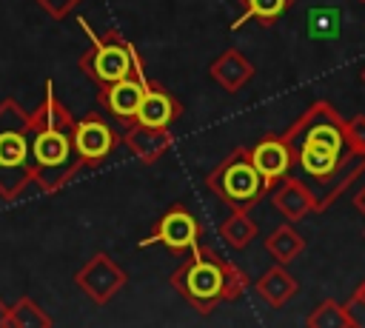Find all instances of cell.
<instances>
[{
	"mask_svg": "<svg viewBox=\"0 0 365 328\" xmlns=\"http://www.w3.org/2000/svg\"><path fill=\"white\" fill-rule=\"evenodd\" d=\"M74 123L77 120L60 103L54 83L46 80L43 100L31 111V168L34 185L43 194H57L80 171H86L74 145Z\"/></svg>",
	"mask_w": 365,
	"mask_h": 328,
	"instance_id": "6da1fadb",
	"label": "cell"
},
{
	"mask_svg": "<svg viewBox=\"0 0 365 328\" xmlns=\"http://www.w3.org/2000/svg\"><path fill=\"white\" fill-rule=\"evenodd\" d=\"M248 285L251 282L242 268L202 242L182 254V262L171 271V288L197 314H211L222 302H237L248 291Z\"/></svg>",
	"mask_w": 365,
	"mask_h": 328,
	"instance_id": "7a4b0ae2",
	"label": "cell"
},
{
	"mask_svg": "<svg viewBox=\"0 0 365 328\" xmlns=\"http://www.w3.org/2000/svg\"><path fill=\"white\" fill-rule=\"evenodd\" d=\"M285 143L294 154V168L314 180L328 177L345 154V120L328 100H314L285 131Z\"/></svg>",
	"mask_w": 365,
	"mask_h": 328,
	"instance_id": "3957f363",
	"label": "cell"
},
{
	"mask_svg": "<svg viewBox=\"0 0 365 328\" xmlns=\"http://www.w3.org/2000/svg\"><path fill=\"white\" fill-rule=\"evenodd\" d=\"M31 183V114L9 97L0 103V200L23 197Z\"/></svg>",
	"mask_w": 365,
	"mask_h": 328,
	"instance_id": "277c9868",
	"label": "cell"
},
{
	"mask_svg": "<svg viewBox=\"0 0 365 328\" xmlns=\"http://www.w3.org/2000/svg\"><path fill=\"white\" fill-rule=\"evenodd\" d=\"M80 29L88 34V51L80 54L77 66L80 71L100 88V86H108V83H117L128 74H140L143 71V60L137 54V48L117 31V29H108L103 34H97L86 17H77Z\"/></svg>",
	"mask_w": 365,
	"mask_h": 328,
	"instance_id": "5b68a950",
	"label": "cell"
},
{
	"mask_svg": "<svg viewBox=\"0 0 365 328\" xmlns=\"http://www.w3.org/2000/svg\"><path fill=\"white\" fill-rule=\"evenodd\" d=\"M205 185L228 208H245V211H251L268 194V185L254 168L248 148H234L222 163H217L205 174Z\"/></svg>",
	"mask_w": 365,
	"mask_h": 328,
	"instance_id": "8992f818",
	"label": "cell"
},
{
	"mask_svg": "<svg viewBox=\"0 0 365 328\" xmlns=\"http://www.w3.org/2000/svg\"><path fill=\"white\" fill-rule=\"evenodd\" d=\"M200 240H202V225H200V220H197L182 203H174V205H168V208L160 214L154 231H151L145 240H140V248L165 245L171 254H180V257H182V254H188Z\"/></svg>",
	"mask_w": 365,
	"mask_h": 328,
	"instance_id": "52a82bcc",
	"label": "cell"
},
{
	"mask_svg": "<svg viewBox=\"0 0 365 328\" xmlns=\"http://www.w3.org/2000/svg\"><path fill=\"white\" fill-rule=\"evenodd\" d=\"M120 143H123V137L117 134V128L97 111H88L86 117H80L74 123V145L83 160V168L103 165Z\"/></svg>",
	"mask_w": 365,
	"mask_h": 328,
	"instance_id": "ba28073f",
	"label": "cell"
},
{
	"mask_svg": "<svg viewBox=\"0 0 365 328\" xmlns=\"http://www.w3.org/2000/svg\"><path fill=\"white\" fill-rule=\"evenodd\" d=\"M128 282V274L108 257V254H94L91 260H86L77 274H74V285L97 305H106L108 299H114L123 285Z\"/></svg>",
	"mask_w": 365,
	"mask_h": 328,
	"instance_id": "9c48e42d",
	"label": "cell"
},
{
	"mask_svg": "<svg viewBox=\"0 0 365 328\" xmlns=\"http://www.w3.org/2000/svg\"><path fill=\"white\" fill-rule=\"evenodd\" d=\"M145 86H148L145 71L128 74V77H123V80H117V83L100 86V88H97V103H100L117 123L131 125V123L137 120V111H140Z\"/></svg>",
	"mask_w": 365,
	"mask_h": 328,
	"instance_id": "30bf717a",
	"label": "cell"
},
{
	"mask_svg": "<svg viewBox=\"0 0 365 328\" xmlns=\"http://www.w3.org/2000/svg\"><path fill=\"white\" fill-rule=\"evenodd\" d=\"M248 154H251V163H254V168L259 171L262 183L268 185V191H271L282 177H288L291 168H294V154H291V145L285 143L282 134H268V137L257 140V143L248 148Z\"/></svg>",
	"mask_w": 365,
	"mask_h": 328,
	"instance_id": "8fae6325",
	"label": "cell"
},
{
	"mask_svg": "<svg viewBox=\"0 0 365 328\" xmlns=\"http://www.w3.org/2000/svg\"><path fill=\"white\" fill-rule=\"evenodd\" d=\"M365 174V148H345V154L339 157L336 168L317 180V188H314V197H317V208L325 211L334 200H339L359 177Z\"/></svg>",
	"mask_w": 365,
	"mask_h": 328,
	"instance_id": "7c38bea8",
	"label": "cell"
},
{
	"mask_svg": "<svg viewBox=\"0 0 365 328\" xmlns=\"http://www.w3.org/2000/svg\"><path fill=\"white\" fill-rule=\"evenodd\" d=\"M268 194H271L274 208H277L288 222H299V220H305L308 214H319L314 188H308L302 180H297V177H291V174L282 177Z\"/></svg>",
	"mask_w": 365,
	"mask_h": 328,
	"instance_id": "4fadbf2b",
	"label": "cell"
},
{
	"mask_svg": "<svg viewBox=\"0 0 365 328\" xmlns=\"http://www.w3.org/2000/svg\"><path fill=\"white\" fill-rule=\"evenodd\" d=\"M257 68L254 63L240 51V48H225L222 54H217L211 63H208V77L228 94H237L242 91L251 80H254Z\"/></svg>",
	"mask_w": 365,
	"mask_h": 328,
	"instance_id": "5bb4252c",
	"label": "cell"
},
{
	"mask_svg": "<svg viewBox=\"0 0 365 328\" xmlns=\"http://www.w3.org/2000/svg\"><path fill=\"white\" fill-rule=\"evenodd\" d=\"M123 145L140 163H157L174 145V134L168 128H154V125H145V123H131V125H125Z\"/></svg>",
	"mask_w": 365,
	"mask_h": 328,
	"instance_id": "9a60e30c",
	"label": "cell"
},
{
	"mask_svg": "<svg viewBox=\"0 0 365 328\" xmlns=\"http://www.w3.org/2000/svg\"><path fill=\"white\" fill-rule=\"evenodd\" d=\"M180 117H182V103H180L171 91H165L163 86H154V83L148 80L134 123H145V125H154V128H168V125L177 123Z\"/></svg>",
	"mask_w": 365,
	"mask_h": 328,
	"instance_id": "2e32d148",
	"label": "cell"
},
{
	"mask_svg": "<svg viewBox=\"0 0 365 328\" xmlns=\"http://www.w3.org/2000/svg\"><path fill=\"white\" fill-rule=\"evenodd\" d=\"M254 291H257L271 308H282L291 297L299 294V280L291 277L282 262H274V265L254 282Z\"/></svg>",
	"mask_w": 365,
	"mask_h": 328,
	"instance_id": "e0dca14e",
	"label": "cell"
},
{
	"mask_svg": "<svg viewBox=\"0 0 365 328\" xmlns=\"http://www.w3.org/2000/svg\"><path fill=\"white\" fill-rule=\"evenodd\" d=\"M217 234H220L222 242H228L231 248L242 251V248H248V245L257 240L259 228H257V222L251 220V214H248L245 208H231V214L220 222Z\"/></svg>",
	"mask_w": 365,
	"mask_h": 328,
	"instance_id": "ac0fdd59",
	"label": "cell"
},
{
	"mask_svg": "<svg viewBox=\"0 0 365 328\" xmlns=\"http://www.w3.org/2000/svg\"><path fill=\"white\" fill-rule=\"evenodd\" d=\"M305 237L291 225V222H285V225H279V228H274L268 237H265V251L271 254V260L274 262H282V265H288V262H294L302 251H305Z\"/></svg>",
	"mask_w": 365,
	"mask_h": 328,
	"instance_id": "d6986e66",
	"label": "cell"
},
{
	"mask_svg": "<svg viewBox=\"0 0 365 328\" xmlns=\"http://www.w3.org/2000/svg\"><path fill=\"white\" fill-rule=\"evenodd\" d=\"M294 6V0H240L242 14L231 23V31H237L240 26H245L248 20L259 23V26H274L277 20L285 17V11Z\"/></svg>",
	"mask_w": 365,
	"mask_h": 328,
	"instance_id": "ffe728a7",
	"label": "cell"
},
{
	"mask_svg": "<svg viewBox=\"0 0 365 328\" xmlns=\"http://www.w3.org/2000/svg\"><path fill=\"white\" fill-rule=\"evenodd\" d=\"M305 325L308 328H356V317L351 314V305L348 302L322 299L305 317Z\"/></svg>",
	"mask_w": 365,
	"mask_h": 328,
	"instance_id": "44dd1931",
	"label": "cell"
},
{
	"mask_svg": "<svg viewBox=\"0 0 365 328\" xmlns=\"http://www.w3.org/2000/svg\"><path fill=\"white\" fill-rule=\"evenodd\" d=\"M48 325H51V317L31 297H20L14 305H9L6 328H48Z\"/></svg>",
	"mask_w": 365,
	"mask_h": 328,
	"instance_id": "7402d4cb",
	"label": "cell"
},
{
	"mask_svg": "<svg viewBox=\"0 0 365 328\" xmlns=\"http://www.w3.org/2000/svg\"><path fill=\"white\" fill-rule=\"evenodd\" d=\"M345 143L348 148H365V114L345 120Z\"/></svg>",
	"mask_w": 365,
	"mask_h": 328,
	"instance_id": "603a6c76",
	"label": "cell"
},
{
	"mask_svg": "<svg viewBox=\"0 0 365 328\" xmlns=\"http://www.w3.org/2000/svg\"><path fill=\"white\" fill-rule=\"evenodd\" d=\"M48 17H54V20H66L83 0H34Z\"/></svg>",
	"mask_w": 365,
	"mask_h": 328,
	"instance_id": "cb8c5ba5",
	"label": "cell"
},
{
	"mask_svg": "<svg viewBox=\"0 0 365 328\" xmlns=\"http://www.w3.org/2000/svg\"><path fill=\"white\" fill-rule=\"evenodd\" d=\"M348 305H351V308H365V280H362V282L354 288V294H351Z\"/></svg>",
	"mask_w": 365,
	"mask_h": 328,
	"instance_id": "d4e9b609",
	"label": "cell"
},
{
	"mask_svg": "<svg viewBox=\"0 0 365 328\" xmlns=\"http://www.w3.org/2000/svg\"><path fill=\"white\" fill-rule=\"evenodd\" d=\"M354 208H356V211L365 217V185H362V188L354 194Z\"/></svg>",
	"mask_w": 365,
	"mask_h": 328,
	"instance_id": "484cf974",
	"label": "cell"
},
{
	"mask_svg": "<svg viewBox=\"0 0 365 328\" xmlns=\"http://www.w3.org/2000/svg\"><path fill=\"white\" fill-rule=\"evenodd\" d=\"M6 317H9V305L0 299V328H6Z\"/></svg>",
	"mask_w": 365,
	"mask_h": 328,
	"instance_id": "4316f807",
	"label": "cell"
},
{
	"mask_svg": "<svg viewBox=\"0 0 365 328\" xmlns=\"http://www.w3.org/2000/svg\"><path fill=\"white\" fill-rule=\"evenodd\" d=\"M362 83H365V68H362Z\"/></svg>",
	"mask_w": 365,
	"mask_h": 328,
	"instance_id": "83f0119b",
	"label": "cell"
},
{
	"mask_svg": "<svg viewBox=\"0 0 365 328\" xmlns=\"http://www.w3.org/2000/svg\"><path fill=\"white\" fill-rule=\"evenodd\" d=\"M359 3H365V0H359Z\"/></svg>",
	"mask_w": 365,
	"mask_h": 328,
	"instance_id": "f1b7e54d",
	"label": "cell"
}]
</instances>
